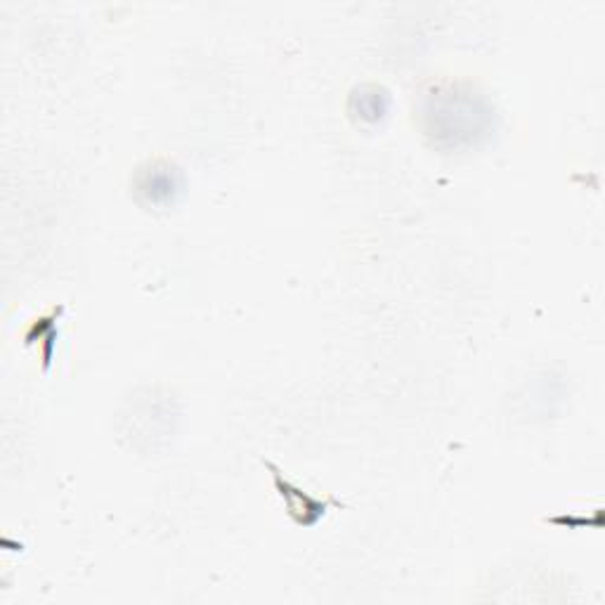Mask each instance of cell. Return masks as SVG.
<instances>
[{
    "label": "cell",
    "instance_id": "cell-2",
    "mask_svg": "<svg viewBox=\"0 0 605 605\" xmlns=\"http://www.w3.org/2000/svg\"><path fill=\"white\" fill-rule=\"evenodd\" d=\"M137 190L149 201H154V204H166V201H173L178 192V173L164 164H154L139 176Z\"/></svg>",
    "mask_w": 605,
    "mask_h": 605
},
{
    "label": "cell",
    "instance_id": "cell-1",
    "mask_svg": "<svg viewBox=\"0 0 605 605\" xmlns=\"http://www.w3.org/2000/svg\"><path fill=\"white\" fill-rule=\"evenodd\" d=\"M266 469L272 473V483H275V490L277 494L282 496V502L287 506V514L291 516V520L301 525V527H315L324 516H327L329 506H336V508H344V504H340L338 500H334L332 494L324 496V500H320V496H313L303 492L301 488H296L291 483V480L284 478V473L279 471L272 461H266Z\"/></svg>",
    "mask_w": 605,
    "mask_h": 605
}]
</instances>
